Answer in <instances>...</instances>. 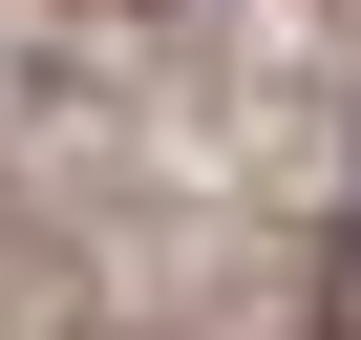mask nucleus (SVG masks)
Masks as SVG:
<instances>
[{
    "label": "nucleus",
    "mask_w": 361,
    "mask_h": 340,
    "mask_svg": "<svg viewBox=\"0 0 361 340\" xmlns=\"http://www.w3.org/2000/svg\"><path fill=\"white\" fill-rule=\"evenodd\" d=\"M319 340H361V213H340V255H319Z\"/></svg>",
    "instance_id": "1"
}]
</instances>
